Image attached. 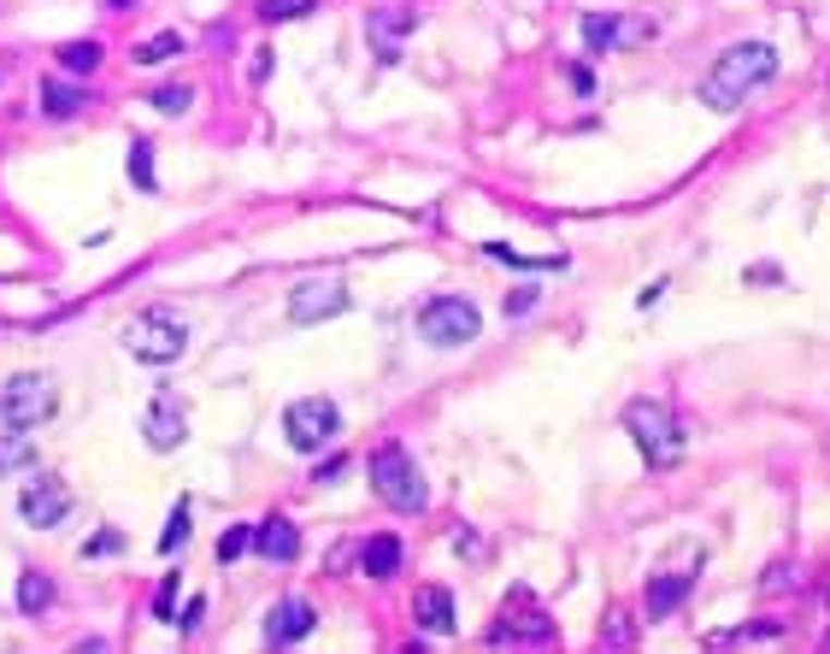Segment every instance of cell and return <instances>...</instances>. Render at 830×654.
<instances>
[{"label":"cell","instance_id":"6da1fadb","mask_svg":"<svg viewBox=\"0 0 830 654\" xmlns=\"http://www.w3.org/2000/svg\"><path fill=\"white\" fill-rule=\"evenodd\" d=\"M771 77H778V48H771V41H731V48L707 65L701 100H707L712 112H731V107H742L754 89H766Z\"/></svg>","mask_w":830,"mask_h":654},{"label":"cell","instance_id":"7a4b0ae2","mask_svg":"<svg viewBox=\"0 0 830 654\" xmlns=\"http://www.w3.org/2000/svg\"><path fill=\"white\" fill-rule=\"evenodd\" d=\"M624 431H631L636 455H643L654 472H672L683 460V448H689V436H683L678 413L666 401H631L624 407Z\"/></svg>","mask_w":830,"mask_h":654},{"label":"cell","instance_id":"3957f363","mask_svg":"<svg viewBox=\"0 0 830 654\" xmlns=\"http://www.w3.org/2000/svg\"><path fill=\"white\" fill-rule=\"evenodd\" d=\"M124 354L148 360V366H171L188 354V325L171 307H148L124 325Z\"/></svg>","mask_w":830,"mask_h":654},{"label":"cell","instance_id":"277c9868","mask_svg":"<svg viewBox=\"0 0 830 654\" xmlns=\"http://www.w3.org/2000/svg\"><path fill=\"white\" fill-rule=\"evenodd\" d=\"M60 413V389L48 372H19L0 384V431H36Z\"/></svg>","mask_w":830,"mask_h":654},{"label":"cell","instance_id":"5b68a950","mask_svg":"<svg viewBox=\"0 0 830 654\" xmlns=\"http://www.w3.org/2000/svg\"><path fill=\"white\" fill-rule=\"evenodd\" d=\"M371 489H377V496H383L389 507H395V513H425V501H430L425 477H418L413 455H406L401 443L371 448Z\"/></svg>","mask_w":830,"mask_h":654},{"label":"cell","instance_id":"8992f818","mask_svg":"<svg viewBox=\"0 0 830 654\" xmlns=\"http://www.w3.org/2000/svg\"><path fill=\"white\" fill-rule=\"evenodd\" d=\"M418 337L436 342V348H460V342H477L484 337V318L465 295H436L418 307Z\"/></svg>","mask_w":830,"mask_h":654},{"label":"cell","instance_id":"52a82bcc","mask_svg":"<svg viewBox=\"0 0 830 654\" xmlns=\"http://www.w3.org/2000/svg\"><path fill=\"white\" fill-rule=\"evenodd\" d=\"M337 431H342V413H337L330 396H301L283 413V436H289V448H301V455H318L325 443H337Z\"/></svg>","mask_w":830,"mask_h":654},{"label":"cell","instance_id":"ba28073f","mask_svg":"<svg viewBox=\"0 0 830 654\" xmlns=\"http://www.w3.org/2000/svg\"><path fill=\"white\" fill-rule=\"evenodd\" d=\"M347 313V283L342 278H307L289 289V318L295 325H318V318H337Z\"/></svg>","mask_w":830,"mask_h":654},{"label":"cell","instance_id":"9c48e42d","mask_svg":"<svg viewBox=\"0 0 830 654\" xmlns=\"http://www.w3.org/2000/svg\"><path fill=\"white\" fill-rule=\"evenodd\" d=\"M366 31H371L377 60H383V65H395V60H401V41L418 31V12L406 7V0H383V7H371Z\"/></svg>","mask_w":830,"mask_h":654},{"label":"cell","instance_id":"30bf717a","mask_svg":"<svg viewBox=\"0 0 830 654\" xmlns=\"http://www.w3.org/2000/svg\"><path fill=\"white\" fill-rule=\"evenodd\" d=\"M19 513H24V525H36V531H53L60 519L71 513V489H65V477H30L24 484V496H19Z\"/></svg>","mask_w":830,"mask_h":654},{"label":"cell","instance_id":"8fae6325","mask_svg":"<svg viewBox=\"0 0 830 654\" xmlns=\"http://www.w3.org/2000/svg\"><path fill=\"white\" fill-rule=\"evenodd\" d=\"M548 637H553V619L518 590L513 602L501 607V625L489 631V643H548Z\"/></svg>","mask_w":830,"mask_h":654},{"label":"cell","instance_id":"7c38bea8","mask_svg":"<svg viewBox=\"0 0 830 654\" xmlns=\"http://www.w3.org/2000/svg\"><path fill=\"white\" fill-rule=\"evenodd\" d=\"M142 436H148V448H159V455H171L188 436V407L178 401V389H159L154 396V407L142 413Z\"/></svg>","mask_w":830,"mask_h":654},{"label":"cell","instance_id":"4fadbf2b","mask_svg":"<svg viewBox=\"0 0 830 654\" xmlns=\"http://www.w3.org/2000/svg\"><path fill=\"white\" fill-rule=\"evenodd\" d=\"M313 625H318L313 602H307V595H289V602H277L266 614V643L289 649V643H301V637H313Z\"/></svg>","mask_w":830,"mask_h":654},{"label":"cell","instance_id":"5bb4252c","mask_svg":"<svg viewBox=\"0 0 830 654\" xmlns=\"http://www.w3.org/2000/svg\"><path fill=\"white\" fill-rule=\"evenodd\" d=\"M413 619L425 625V631L448 637V631H454V595H448L442 584H425V590L413 595Z\"/></svg>","mask_w":830,"mask_h":654},{"label":"cell","instance_id":"9a60e30c","mask_svg":"<svg viewBox=\"0 0 830 654\" xmlns=\"http://www.w3.org/2000/svg\"><path fill=\"white\" fill-rule=\"evenodd\" d=\"M254 548L266 560H295L301 555V531L289 525V519H259V525H254Z\"/></svg>","mask_w":830,"mask_h":654},{"label":"cell","instance_id":"2e32d148","mask_svg":"<svg viewBox=\"0 0 830 654\" xmlns=\"http://www.w3.org/2000/svg\"><path fill=\"white\" fill-rule=\"evenodd\" d=\"M30 467H36V443H30V431H0V477L30 472Z\"/></svg>","mask_w":830,"mask_h":654},{"label":"cell","instance_id":"e0dca14e","mask_svg":"<svg viewBox=\"0 0 830 654\" xmlns=\"http://www.w3.org/2000/svg\"><path fill=\"white\" fill-rule=\"evenodd\" d=\"M683 595H689V578H683V572H672V578H654V584H648V619L678 614V607H683Z\"/></svg>","mask_w":830,"mask_h":654},{"label":"cell","instance_id":"ac0fdd59","mask_svg":"<svg viewBox=\"0 0 830 654\" xmlns=\"http://www.w3.org/2000/svg\"><path fill=\"white\" fill-rule=\"evenodd\" d=\"M359 566H366L371 578H395L401 572V543L395 536H371V543L359 548Z\"/></svg>","mask_w":830,"mask_h":654},{"label":"cell","instance_id":"d6986e66","mask_svg":"<svg viewBox=\"0 0 830 654\" xmlns=\"http://www.w3.org/2000/svg\"><path fill=\"white\" fill-rule=\"evenodd\" d=\"M577 31H584V48H589V53H619V19H613V12H584V24H577Z\"/></svg>","mask_w":830,"mask_h":654},{"label":"cell","instance_id":"ffe728a7","mask_svg":"<svg viewBox=\"0 0 830 654\" xmlns=\"http://www.w3.org/2000/svg\"><path fill=\"white\" fill-rule=\"evenodd\" d=\"M48 607H53V584H48V578H41V572H19V614H48Z\"/></svg>","mask_w":830,"mask_h":654},{"label":"cell","instance_id":"44dd1931","mask_svg":"<svg viewBox=\"0 0 830 654\" xmlns=\"http://www.w3.org/2000/svg\"><path fill=\"white\" fill-rule=\"evenodd\" d=\"M41 112L48 119H71V112H83V89H71V83H41Z\"/></svg>","mask_w":830,"mask_h":654},{"label":"cell","instance_id":"7402d4cb","mask_svg":"<svg viewBox=\"0 0 830 654\" xmlns=\"http://www.w3.org/2000/svg\"><path fill=\"white\" fill-rule=\"evenodd\" d=\"M178 53H183V36H178V31H159V36L142 41L130 60H136V65H166V60H178Z\"/></svg>","mask_w":830,"mask_h":654},{"label":"cell","instance_id":"603a6c76","mask_svg":"<svg viewBox=\"0 0 830 654\" xmlns=\"http://www.w3.org/2000/svg\"><path fill=\"white\" fill-rule=\"evenodd\" d=\"M130 183H136L142 195H154V189H159V178H154V142L148 136L130 142Z\"/></svg>","mask_w":830,"mask_h":654},{"label":"cell","instance_id":"cb8c5ba5","mask_svg":"<svg viewBox=\"0 0 830 654\" xmlns=\"http://www.w3.org/2000/svg\"><path fill=\"white\" fill-rule=\"evenodd\" d=\"M60 65L71 71V77H83V71H95V65H100V41H95V36H83V41H65V48H60Z\"/></svg>","mask_w":830,"mask_h":654},{"label":"cell","instance_id":"d4e9b609","mask_svg":"<svg viewBox=\"0 0 830 654\" xmlns=\"http://www.w3.org/2000/svg\"><path fill=\"white\" fill-rule=\"evenodd\" d=\"M313 7L318 0H259V19L266 24H295V19H307Z\"/></svg>","mask_w":830,"mask_h":654},{"label":"cell","instance_id":"484cf974","mask_svg":"<svg viewBox=\"0 0 830 654\" xmlns=\"http://www.w3.org/2000/svg\"><path fill=\"white\" fill-rule=\"evenodd\" d=\"M154 112H166V119H178V112H188V100H195V89L188 83H166V89H154Z\"/></svg>","mask_w":830,"mask_h":654},{"label":"cell","instance_id":"4316f807","mask_svg":"<svg viewBox=\"0 0 830 654\" xmlns=\"http://www.w3.org/2000/svg\"><path fill=\"white\" fill-rule=\"evenodd\" d=\"M178 543H188V501L171 507L166 531H159V555H178Z\"/></svg>","mask_w":830,"mask_h":654},{"label":"cell","instance_id":"83f0119b","mask_svg":"<svg viewBox=\"0 0 830 654\" xmlns=\"http://www.w3.org/2000/svg\"><path fill=\"white\" fill-rule=\"evenodd\" d=\"M247 548H254V525H230L224 536H218V560H236V555H247Z\"/></svg>","mask_w":830,"mask_h":654},{"label":"cell","instance_id":"f1b7e54d","mask_svg":"<svg viewBox=\"0 0 830 654\" xmlns=\"http://www.w3.org/2000/svg\"><path fill=\"white\" fill-rule=\"evenodd\" d=\"M783 631V625H742V631H719V637H712V643H760V637H778Z\"/></svg>","mask_w":830,"mask_h":654},{"label":"cell","instance_id":"f546056e","mask_svg":"<svg viewBox=\"0 0 830 654\" xmlns=\"http://www.w3.org/2000/svg\"><path fill=\"white\" fill-rule=\"evenodd\" d=\"M154 614L178 625V572H166V584H159V595H154Z\"/></svg>","mask_w":830,"mask_h":654},{"label":"cell","instance_id":"4dcf8cb0","mask_svg":"<svg viewBox=\"0 0 830 654\" xmlns=\"http://www.w3.org/2000/svg\"><path fill=\"white\" fill-rule=\"evenodd\" d=\"M119 548H124V536H119V531H100L95 543H83V560H95V555H119Z\"/></svg>","mask_w":830,"mask_h":654},{"label":"cell","instance_id":"1f68e13d","mask_svg":"<svg viewBox=\"0 0 830 654\" xmlns=\"http://www.w3.org/2000/svg\"><path fill=\"white\" fill-rule=\"evenodd\" d=\"M536 307V289H518V295H506V318L513 313H530Z\"/></svg>","mask_w":830,"mask_h":654},{"label":"cell","instance_id":"d6a6232c","mask_svg":"<svg viewBox=\"0 0 830 654\" xmlns=\"http://www.w3.org/2000/svg\"><path fill=\"white\" fill-rule=\"evenodd\" d=\"M247 77H254V83H266V77H271V53H266V48L254 53V65H247Z\"/></svg>","mask_w":830,"mask_h":654},{"label":"cell","instance_id":"836d02e7","mask_svg":"<svg viewBox=\"0 0 830 654\" xmlns=\"http://www.w3.org/2000/svg\"><path fill=\"white\" fill-rule=\"evenodd\" d=\"M572 89H577V95H595V77H589V65H572Z\"/></svg>","mask_w":830,"mask_h":654},{"label":"cell","instance_id":"e575fe53","mask_svg":"<svg viewBox=\"0 0 830 654\" xmlns=\"http://www.w3.org/2000/svg\"><path fill=\"white\" fill-rule=\"evenodd\" d=\"M200 607H207V602H200V595H195V602H188V614L178 619V625H183V631H195V625H200Z\"/></svg>","mask_w":830,"mask_h":654},{"label":"cell","instance_id":"d590c367","mask_svg":"<svg viewBox=\"0 0 830 654\" xmlns=\"http://www.w3.org/2000/svg\"><path fill=\"white\" fill-rule=\"evenodd\" d=\"M100 7H107V12H130L136 0H100Z\"/></svg>","mask_w":830,"mask_h":654},{"label":"cell","instance_id":"8d00e7d4","mask_svg":"<svg viewBox=\"0 0 830 654\" xmlns=\"http://www.w3.org/2000/svg\"><path fill=\"white\" fill-rule=\"evenodd\" d=\"M825 649H830V637H825Z\"/></svg>","mask_w":830,"mask_h":654}]
</instances>
